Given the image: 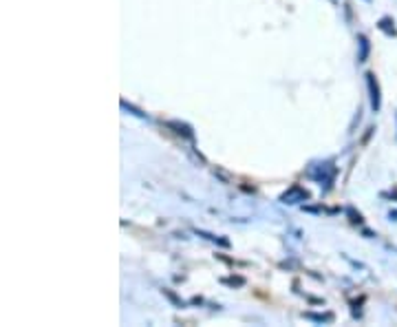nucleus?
Wrapping results in <instances>:
<instances>
[{
    "instance_id": "3",
    "label": "nucleus",
    "mask_w": 397,
    "mask_h": 327,
    "mask_svg": "<svg viewBox=\"0 0 397 327\" xmlns=\"http://www.w3.org/2000/svg\"><path fill=\"white\" fill-rule=\"evenodd\" d=\"M366 86H368V95H371V108L377 113L382 108V91H379V82L375 73H371V71L366 73Z\"/></svg>"
},
{
    "instance_id": "5",
    "label": "nucleus",
    "mask_w": 397,
    "mask_h": 327,
    "mask_svg": "<svg viewBox=\"0 0 397 327\" xmlns=\"http://www.w3.org/2000/svg\"><path fill=\"white\" fill-rule=\"evenodd\" d=\"M368 53H371V42H368V38L364 33H360L357 36V62H366L368 60Z\"/></svg>"
},
{
    "instance_id": "6",
    "label": "nucleus",
    "mask_w": 397,
    "mask_h": 327,
    "mask_svg": "<svg viewBox=\"0 0 397 327\" xmlns=\"http://www.w3.org/2000/svg\"><path fill=\"white\" fill-rule=\"evenodd\" d=\"M377 29H379V31H384V33H386V36H390V38H395V36H397L395 22H393V18H388V16H384V18H379V22H377Z\"/></svg>"
},
{
    "instance_id": "8",
    "label": "nucleus",
    "mask_w": 397,
    "mask_h": 327,
    "mask_svg": "<svg viewBox=\"0 0 397 327\" xmlns=\"http://www.w3.org/2000/svg\"><path fill=\"white\" fill-rule=\"evenodd\" d=\"M121 108H126V111H130V113L133 115H137V118H146V113H142V111H139V108H135V106H133V104H128L126 102V99H121Z\"/></svg>"
},
{
    "instance_id": "7",
    "label": "nucleus",
    "mask_w": 397,
    "mask_h": 327,
    "mask_svg": "<svg viewBox=\"0 0 397 327\" xmlns=\"http://www.w3.org/2000/svg\"><path fill=\"white\" fill-rule=\"evenodd\" d=\"M303 316L309 318V320H316V323H331V320H333V314H311V312H305Z\"/></svg>"
},
{
    "instance_id": "13",
    "label": "nucleus",
    "mask_w": 397,
    "mask_h": 327,
    "mask_svg": "<svg viewBox=\"0 0 397 327\" xmlns=\"http://www.w3.org/2000/svg\"><path fill=\"white\" fill-rule=\"evenodd\" d=\"M395 118H397V115H395Z\"/></svg>"
},
{
    "instance_id": "1",
    "label": "nucleus",
    "mask_w": 397,
    "mask_h": 327,
    "mask_svg": "<svg viewBox=\"0 0 397 327\" xmlns=\"http://www.w3.org/2000/svg\"><path fill=\"white\" fill-rule=\"evenodd\" d=\"M338 173V168L333 166V162H322V164H314L309 170H307V177H311V179H316L318 184H324V190H329V186H331L333 177Z\"/></svg>"
},
{
    "instance_id": "9",
    "label": "nucleus",
    "mask_w": 397,
    "mask_h": 327,
    "mask_svg": "<svg viewBox=\"0 0 397 327\" xmlns=\"http://www.w3.org/2000/svg\"><path fill=\"white\" fill-rule=\"evenodd\" d=\"M164 294H166L168 298H170V301H172V303H175V305H177V307H183V301H181V298H177V296H175V294H172V292H170V290H164Z\"/></svg>"
},
{
    "instance_id": "11",
    "label": "nucleus",
    "mask_w": 397,
    "mask_h": 327,
    "mask_svg": "<svg viewBox=\"0 0 397 327\" xmlns=\"http://www.w3.org/2000/svg\"><path fill=\"white\" fill-rule=\"evenodd\" d=\"M223 283H232V285H243V279H223Z\"/></svg>"
},
{
    "instance_id": "10",
    "label": "nucleus",
    "mask_w": 397,
    "mask_h": 327,
    "mask_svg": "<svg viewBox=\"0 0 397 327\" xmlns=\"http://www.w3.org/2000/svg\"><path fill=\"white\" fill-rule=\"evenodd\" d=\"M346 212H349V217H351V221H353V224H362V217H360V212L355 214V212H353V210H351V208L346 210Z\"/></svg>"
},
{
    "instance_id": "4",
    "label": "nucleus",
    "mask_w": 397,
    "mask_h": 327,
    "mask_svg": "<svg viewBox=\"0 0 397 327\" xmlns=\"http://www.w3.org/2000/svg\"><path fill=\"white\" fill-rule=\"evenodd\" d=\"M166 126L168 129H172L177 133V135H181V137H186V140H190V142H194V133H192V129L186 124V122H179V120H170V122H166Z\"/></svg>"
},
{
    "instance_id": "2",
    "label": "nucleus",
    "mask_w": 397,
    "mask_h": 327,
    "mask_svg": "<svg viewBox=\"0 0 397 327\" xmlns=\"http://www.w3.org/2000/svg\"><path fill=\"white\" fill-rule=\"evenodd\" d=\"M307 199H309V190H307V188H303V186H298V184L289 186L287 190H285L283 195H281V201L287 203V206H294V203L307 201Z\"/></svg>"
},
{
    "instance_id": "12",
    "label": "nucleus",
    "mask_w": 397,
    "mask_h": 327,
    "mask_svg": "<svg viewBox=\"0 0 397 327\" xmlns=\"http://www.w3.org/2000/svg\"><path fill=\"white\" fill-rule=\"evenodd\" d=\"M366 3H371V0H366Z\"/></svg>"
}]
</instances>
